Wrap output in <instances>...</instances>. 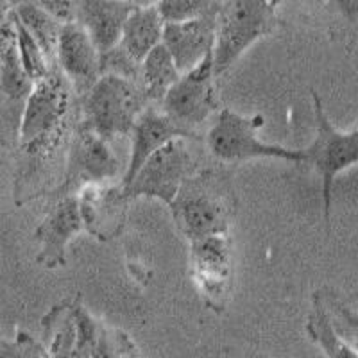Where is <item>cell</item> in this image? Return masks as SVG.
Masks as SVG:
<instances>
[{
	"label": "cell",
	"mask_w": 358,
	"mask_h": 358,
	"mask_svg": "<svg viewBox=\"0 0 358 358\" xmlns=\"http://www.w3.org/2000/svg\"><path fill=\"white\" fill-rule=\"evenodd\" d=\"M224 171H197L179 188L171 210L188 242L228 235L233 219V188Z\"/></svg>",
	"instance_id": "1"
},
{
	"label": "cell",
	"mask_w": 358,
	"mask_h": 358,
	"mask_svg": "<svg viewBox=\"0 0 358 358\" xmlns=\"http://www.w3.org/2000/svg\"><path fill=\"white\" fill-rule=\"evenodd\" d=\"M278 2L260 0L220 2L212 52L217 79L222 78L252 43L274 33L278 27Z\"/></svg>",
	"instance_id": "2"
},
{
	"label": "cell",
	"mask_w": 358,
	"mask_h": 358,
	"mask_svg": "<svg viewBox=\"0 0 358 358\" xmlns=\"http://www.w3.org/2000/svg\"><path fill=\"white\" fill-rule=\"evenodd\" d=\"M264 126L260 115L245 117L233 110H222L206 134V145L217 159L224 163L248 162L255 158L283 159L290 163H305V149L268 143L258 136Z\"/></svg>",
	"instance_id": "3"
},
{
	"label": "cell",
	"mask_w": 358,
	"mask_h": 358,
	"mask_svg": "<svg viewBox=\"0 0 358 358\" xmlns=\"http://www.w3.org/2000/svg\"><path fill=\"white\" fill-rule=\"evenodd\" d=\"M313 113H315V136L305 147V163L313 165L321 176L322 206H324L326 228H331V199L334 183L341 172L358 165V129L338 131L326 115L322 101L312 92Z\"/></svg>",
	"instance_id": "4"
},
{
	"label": "cell",
	"mask_w": 358,
	"mask_h": 358,
	"mask_svg": "<svg viewBox=\"0 0 358 358\" xmlns=\"http://www.w3.org/2000/svg\"><path fill=\"white\" fill-rule=\"evenodd\" d=\"M145 108H149V102L138 85L117 76H101L85 95V120L108 142L120 134L133 133Z\"/></svg>",
	"instance_id": "5"
},
{
	"label": "cell",
	"mask_w": 358,
	"mask_h": 358,
	"mask_svg": "<svg viewBox=\"0 0 358 358\" xmlns=\"http://www.w3.org/2000/svg\"><path fill=\"white\" fill-rule=\"evenodd\" d=\"M190 142L185 138L174 140L147 159L133 181L124 188L126 199L151 197L171 208L179 188L197 172V159L192 152Z\"/></svg>",
	"instance_id": "6"
},
{
	"label": "cell",
	"mask_w": 358,
	"mask_h": 358,
	"mask_svg": "<svg viewBox=\"0 0 358 358\" xmlns=\"http://www.w3.org/2000/svg\"><path fill=\"white\" fill-rule=\"evenodd\" d=\"M70 108V83L57 70L34 83L25 102L20 124V145L27 152H38L62 127Z\"/></svg>",
	"instance_id": "7"
},
{
	"label": "cell",
	"mask_w": 358,
	"mask_h": 358,
	"mask_svg": "<svg viewBox=\"0 0 358 358\" xmlns=\"http://www.w3.org/2000/svg\"><path fill=\"white\" fill-rule=\"evenodd\" d=\"M118 159L115 158L106 138L90 126L86 120L78 124L70 140L69 159H66L65 181L62 197L73 196L76 188L90 185H102L118 174Z\"/></svg>",
	"instance_id": "8"
},
{
	"label": "cell",
	"mask_w": 358,
	"mask_h": 358,
	"mask_svg": "<svg viewBox=\"0 0 358 358\" xmlns=\"http://www.w3.org/2000/svg\"><path fill=\"white\" fill-rule=\"evenodd\" d=\"M190 273L206 306L222 313L229 299L233 255L228 235L190 242Z\"/></svg>",
	"instance_id": "9"
},
{
	"label": "cell",
	"mask_w": 358,
	"mask_h": 358,
	"mask_svg": "<svg viewBox=\"0 0 358 358\" xmlns=\"http://www.w3.org/2000/svg\"><path fill=\"white\" fill-rule=\"evenodd\" d=\"M215 72L210 54L190 72L181 73L179 81L163 99L162 110L181 126L196 131L217 110Z\"/></svg>",
	"instance_id": "10"
},
{
	"label": "cell",
	"mask_w": 358,
	"mask_h": 358,
	"mask_svg": "<svg viewBox=\"0 0 358 358\" xmlns=\"http://www.w3.org/2000/svg\"><path fill=\"white\" fill-rule=\"evenodd\" d=\"M131 136H133V145H131L129 162H127V167L122 176V188H126L133 181L134 176L138 174L147 159L155 156L167 143L181 138L192 140V142L199 140V134L196 131L172 120L158 106L145 108V111L140 115L134 124Z\"/></svg>",
	"instance_id": "11"
},
{
	"label": "cell",
	"mask_w": 358,
	"mask_h": 358,
	"mask_svg": "<svg viewBox=\"0 0 358 358\" xmlns=\"http://www.w3.org/2000/svg\"><path fill=\"white\" fill-rule=\"evenodd\" d=\"M85 228L79 210V199L66 196L56 201L47 215L38 224L33 238L40 251L36 262L45 268H57L66 264V249L73 236H78Z\"/></svg>",
	"instance_id": "12"
},
{
	"label": "cell",
	"mask_w": 358,
	"mask_h": 358,
	"mask_svg": "<svg viewBox=\"0 0 358 358\" xmlns=\"http://www.w3.org/2000/svg\"><path fill=\"white\" fill-rule=\"evenodd\" d=\"M56 63L70 85L83 97L101 79V54L86 29L78 22L63 25L57 43Z\"/></svg>",
	"instance_id": "13"
},
{
	"label": "cell",
	"mask_w": 358,
	"mask_h": 358,
	"mask_svg": "<svg viewBox=\"0 0 358 358\" xmlns=\"http://www.w3.org/2000/svg\"><path fill=\"white\" fill-rule=\"evenodd\" d=\"M219 6L220 2L213 11L197 20L183 22V24H165L162 43L169 50L181 73L196 69L204 57L213 52Z\"/></svg>",
	"instance_id": "14"
},
{
	"label": "cell",
	"mask_w": 358,
	"mask_h": 358,
	"mask_svg": "<svg viewBox=\"0 0 358 358\" xmlns=\"http://www.w3.org/2000/svg\"><path fill=\"white\" fill-rule=\"evenodd\" d=\"M78 199L83 224L97 238L110 241L115 233L120 231L127 204L124 188L90 185L79 192Z\"/></svg>",
	"instance_id": "15"
},
{
	"label": "cell",
	"mask_w": 358,
	"mask_h": 358,
	"mask_svg": "<svg viewBox=\"0 0 358 358\" xmlns=\"http://www.w3.org/2000/svg\"><path fill=\"white\" fill-rule=\"evenodd\" d=\"M138 4L134 2H102V0H85L78 2L76 22L86 29L94 40L99 54L104 56L113 50L124 33V25Z\"/></svg>",
	"instance_id": "16"
},
{
	"label": "cell",
	"mask_w": 358,
	"mask_h": 358,
	"mask_svg": "<svg viewBox=\"0 0 358 358\" xmlns=\"http://www.w3.org/2000/svg\"><path fill=\"white\" fill-rule=\"evenodd\" d=\"M72 315L76 322L73 358H122V355L133 348V342L122 331L106 328L81 305L73 306Z\"/></svg>",
	"instance_id": "17"
},
{
	"label": "cell",
	"mask_w": 358,
	"mask_h": 358,
	"mask_svg": "<svg viewBox=\"0 0 358 358\" xmlns=\"http://www.w3.org/2000/svg\"><path fill=\"white\" fill-rule=\"evenodd\" d=\"M165 22L159 15L158 4H138L127 18L118 47L127 56L142 65L145 57L163 41Z\"/></svg>",
	"instance_id": "18"
},
{
	"label": "cell",
	"mask_w": 358,
	"mask_h": 358,
	"mask_svg": "<svg viewBox=\"0 0 358 358\" xmlns=\"http://www.w3.org/2000/svg\"><path fill=\"white\" fill-rule=\"evenodd\" d=\"M33 86L34 83L22 65L17 31L9 13L8 20L0 24V88L13 101H27Z\"/></svg>",
	"instance_id": "19"
},
{
	"label": "cell",
	"mask_w": 358,
	"mask_h": 358,
	"mask_svg": "<svg viewBox=\"0 0 358 358\" xmlns=\"http://www.w3.org/2000/svg\"><path fill=\"white\" fill-rule=\"evenodd\" d=\"M179 78H181V72L176 66L169 50L162 43L140 65L136 85H138L145 101L149 102V106H156V104L162 106L163 99L167 97V94L179 81Z\"/></svg>",
	"instance_id": "20"
},
{
	"label": "cell",
	"mask_w": 358,
	"mask_h": 358,
	"mask_svg": "<svg viewBox=\"0 0 358 358\" xmlns=\"http://www.w3.org/2000/svg\"><path fill=\"white\" fill-rule=\"evenodd\" d=\"M13 15L17 20L29 31V34L36 40L40 49L43 50L47 62H56L57 56V43L62 36L63 24L50 17L40 6V2H20L15 4Z\"/></svg>",
	"instance_id": "21"
},
{
	"label": "cell",
	"mask_w": 358,
	"mask_h": 358,
	"mask_svg": "<svg viewBox=\"0 0 358 358\" xmlns=\"http://www.w3.org/2000/svg\"><path fill=\"white\" fill-rule=\"evenodd\" d=\"M305 328L308 337L321 348L326 358H358L357 351L335 331L317 296H313L312 312L308 313Z\"/></svg>",
	"instance_id": "22"
},
{
	"label": "cell",
	"mask_w": 358,
	"mask_h": 358,
	"mask_svg": "<svg viewBox=\"0 0 358 358\" xmlns=\"http://www.w3.org/2000/svg\"><path fill=\"white\" fill-rule=\"evenodd\" d=\"M11 20L15 24V31H17V43H18V52H20L22 65H24L25 72L31 78V81L38 83L41 79H45L50 73L52 66L47 62L43 50L40 49V45L36 43L31 34H29L27 29L17 20V17L13 15L11 11Z\"/></svg>",
	"instance_id": "23"
},
{
	"label": "cell",
	"mask_w": 358,
	"mask_h": 358,
	"mask_svg": "<svg viewBox=\"0 0 358 358\" xmlns=\"http://www.w3.org/2000/svg\"><path fill=\"white\" fill-rule=\"evenodd\" d=\"M315 296L319 297V301L324 306L335 331L358 353V313L351 310L350 306L344 305L334 294L315 292Z\"/></svg>",
	"instance_id": "24"
},
{
	"label": "cell",
	"mask_w": 358,
	"mask_h": 358,
	"mask_svg": "<svg viewBox=\"0 0 358 358\" xmlns=\"http://www.w3.org/2000/svg\"><path fill=\"white\" fill-rule=\"evenodd\" d=\"M219 2L208 0H165L158 2L159 15L165 24H183V22L197 20L217 8Z\"/></svg>",
	"instance_id": "25"
},
{
	"label": "cell",
	"mask_w": 358,
	"mask_h": 358,
	"mask_svg": "<svg viewBox=\"0 0 358 358\" xmlns=\"http://www.w3.org/2000/svg\"><path fill=\"white\" fill-rule=\"evenodd\" d=\"M0 358H49V353L31 335L18 331L13 341L0 337Z\"/></svg>",
	"instance_id": "26"
},
{
	"label": "cell",
	"mask_w": 358,
	"mask_h": 358,
	"mask_svg": "<svg viewBox=\"0 0 358 358\" xmlns=\"http://www.w3.org/2000/svg\"><path fill=\"white\" fill-rule=\"evenodd\" d=\"M40 6L49 13L50 17H54L63 25L76 22V17H78V2L52 0V2H40Z\"/></svg>",
	"instance_id": "27"
},
{
	"label": "cell",
	"mask_w": 358,
	"mask_h": 358,
	"mask_svg": "<svg viewBox=\"0 0 358 358\" xmlns=\"http://www.w3.org/2000/svg\"><path fill=\"white\" fill-rule=\"evenodd\" d=\"M15 4H8V2H0V24L8 20L9 13L13 11Z\"/></svg>",
	"instance_id": "28"
},
{
	"label": "cell",
	"mask_w": 358,
	"mask_h": 358,
	"mask_svg": "<svg viewBox=\"0 0 358 358\" xmlns=\"http://www.w3.org/2000/svg\"><path fill=\"white\" fill-rule=\"evenodd\" d=\"M122 358H143V357L138 353V351H136V348L133 346V348H129V350H127L126 353L122 355Z\"/></svg>",
	"instance_id": "29"
}]
</instances>
